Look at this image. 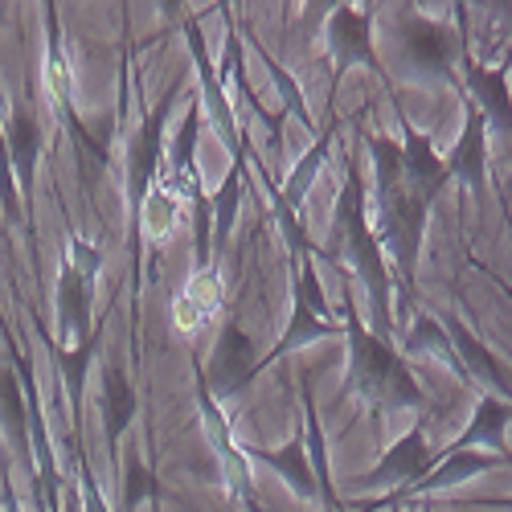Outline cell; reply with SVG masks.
<instances>
[{
	"label": "cell",
	"mask_w": 512,
	"mask_h": 512,
	"mask_svg": "<svg viewBox=\"0 0 512 512\" xmlns=\"http://www.w3.org/2000/svg\"><path fill=\"white\" fill-rule=\"evenodd\" d=\"M336 234H340V242H345L349 263L357 267L361 283L373 295L377 328L390 332V271H386V259H381V242L369 234L365 193H361V181L357 177H349L345 189H340V201H336Z\"/></svg>",
	"instance_id": "cell-1"
},
{
	"label": "cell",
	"mask_w": 512,
	"mask_h": 512,
	"mask_svg": "<svg viewBox=\"0 0 512 512\" xmlns=\"http://www.w3.org/2000/svg\"><path fill=\"white\" fill-rule=\"evenodd\" d=\"M349 349H353V390L377 406H422V390L406 361L386 345L381 336L365 328H349Z\"/></svg>",
	"instance_id": "cell-2"
},
{
	"label": "cell",
	"mask_w": 512,
	"mask_h": 512,
	"mask_svg": "<svg viewBox=\"0 0 512 512\" xmlns=\"http://www.w3.org/2000/svg\"><path fill=\"white\" fill-rule=\"evenodd\" d=\"M426 209L431 201H422L410 185H398L390 193H381V222H386V242L398 259L402 279H414V263H418V242H422V226H426Z\"/></svg>",
	"instance_id": "cell-3"
},
{
	"label": "cell",
	"mask_w": 512,
	"mask_h": 512,
	"mask_svg": "<svg viewBox=\"0 0 512 512\" xmlns=\"http://www.w3.org/2000/svg\"><path fill=\"white\" fill-rule=\"evenodd\" d=\"M467 91H472V107L484 115V123L500 136H512V95H508V70L504 66H484L472 54H459Z\"/></svg>",
	"instance_id": "cell-4"
},
{
	"label": "cell",
	"mask_w": 512,
	"mask_h": 512,
	"mask_svg": "<svg viewBox=\"0 0 512 512\" xmlns=\"http://www.w3.org/2000/svg\"><path fill=\"white\" fill-rule=\"evenodd\" d=\"M259 373V361H254V345L250 336H242L238 324H226L218 345H213V357H209V377L205 386L213 394H238L242 386H250V377Z\"/></svg>",
	"instance_id": "cell-5"
},
{
	"label": "cell",
	"mask_w": 512,
	"mask_h": 512,
	"mask_svg": "<svg viewBox=\"0 0 512 512\" xmlns=\"http://www.w3.org/2000/svg\"><path fill=\"white\" fill-rule=\"evenodd\" d=\"M402 50H406L410 66L422 70V74H451L455 58L463 54L459 50V37L447 25L422 21V17H410L402 25Z\"/></svg>",
	"instance_id": "cell-6"
},
{
	"label": "cell",
	"mask_w": 512,
	"mask_h": 512,
	"mask_svg": "<svg viewBox=\"0 0 512 512\" xmlns=\"http://www.w3.org/2000/svg\"><path fill=\"white\" fill-rule=\"evenodd\" d=\"M336 324L328 316V304H324V291H320V279L312 271V263L300 267V287H295V312H291V324H287V336L279 340V353H287L291 345H308L316 336H332Z\"/></svg>",
	"instance_id": "cell-7"
},
{
	"label": "cell",
	"mask_w": 512,
	"mask_h": 512,
	"mask_svg": "<svg viewBox=\"0 0 512 512\" xmlns=\"http://www.w3.org/2000/svg\"><path fill=\"white\" fill-rule=\"evenodd\" d=\"M447 328V340H451V349H455V361H459V373L463 377H476V381H484V386L500 398V402H512V377H508V369L500 365V357H492L480 340L467 332L463 324H455V320H447L443 324Z\"/></svg>",
	"instance_id": "cell-8"
},
{
	"label": "cell",
	"mask_w": 512,
	"mask_h": 512,
	"mask_svg": "<svg viewBox=\"0 0 512 512\" xmlns=\"http://www.w3.org/2000/svg\"><path fill=\"white\" fill-rule=\"evenodd\" d=\"M164 119H168V99L148 111L140 136L132 140V152H127V193H132L136 205L148 197V185H152V177H156L160 148H164Z\"/></svg>",
	"instance_id": "cell-9"
},
{
	"label": "cell",
	"mask_w": 512,
	"mask_h": 512,
	"mask_svg": "<svg viewBox=\"0 0 512 512\" xmlns=\"http://www.w3.org/2000/svg\"><path fill=\"white\" fill-rule=\"evenodd\" d=\"M328 50L336 58V70L349 66H377L373 37H369V13H357L353 5H340L328 17Z\"/></svg>",
	"instance_id": "cell-10"
},
{
	"label": "cell",
	"mask_w": 512,
	"mask_h": 512,
	"mask_svg": "<svg viewBox=\"0 0 512 512\" xmlns=\"http://www.w3.org/2000/svg\"><path fill=\"white\" fill-rule=\"evenodd\" d=\"M447 164V177L472 185L476 193H484V177H488V123L476 107H467V123H463V136L455 140Z\"/></svg>",
	"instance_id": "cell-11"
},
{
	"label": "cell",
	"mask_w": 512,
	"mask_h": 512,
	"mask_svg": "<svg viewBox=\"0 0 512 512\" xmlns=\"http://www.w3.org/2000/svg\"><path fill=\"white\" fill-rule=\"evenodd\" d=\"M431 467H435V459H431V447H426V431L414 426V431H406L386 451V459L377 463V472L369 476V484H406V488H414L426 472H431Z\"/></svg>",
	"instance_id": "cell-12"
},
{
	"label": "cell",
	"mask_w": 512,
	"mask_h": 512,
	"mask_svg": "<svg viewBox=\"0 0 512 512\" xmlns=\"http://www.w3.org/2000/svg\"><path fill=\"white\" fill-rule=\"evenodd\" d=\"M402 168H406V185L422 197V201H435L447 189V164L439 160V152L431 148L418 127L406 123V140H402Z\"/></svg>",
	"instance_id": "cell-13"
},
{
	"label": "cell",
	"mask_w": 512,
	"mask_h": 512,
	"mask_svg": "<svg viewBox=\"0 0 512 512\" xmlns=\"http://www.w3.org/2000/svg\"><path fill=\"white\" fill-rule=\"evenodd\" d=\"M508 463V455H492V451H447L443 463H435L410 492H439V488H451V484H463V480H476L492 467Z\"/></svg>",
	"instance_id": "cell-14"
},
{
	"label": "cell",
	"mask_w": 512,
	"mask_h": 512,
	"mask_svg": "<svg viewBox=\"0 0 512 512\" xmlns=\"http://www.w3.org/2000/svg\"><path fill=\"white\" fill-rule=\"evenodd\" d=\"M58 316L62 332L87 340V320H91V271L87 267H66L58 279Z\"/></svg>",
	"instance_id": "cell-15"
},
{
	"label": "cell",
	"mask_w": 512,
	"mask_h": 512,
	"mask_svg": "<svg viewBox=\"0 0 512 512\" xmlns=\"http://www.w3.org/2000/svg\"><path fill=\"white\" fill-rule=\"evenodd\" d=\"M508 418H512V406L488 394V398L476 406L472 426H467L463 439H459L451 451H476V447H488L492 455H504V426H508Z\"/></svg>",
	"instance_id": "cell-16"
},
{
	"label": "cell",
	"mask_w": 512,
	"mask_h": 512,
	"mask_svg": "<svg viewBox=\"0 0 512 512\" xmlns=\"http://www.w3.org/2000/svg\"><path fill=\"white\" fill-rule=\"evenodd\" d=\"M103 418H107V439L119 443L123 431L136 418V390L132 381L123 377V369H103Z\"/></svg>",
	"instance_id": "cell-17"
},
{
	"label": "cell",
	"mask_w": 512,
	"mask_h": 512,
	"mask_svg": "<svg viewBox=\"0 0 512 512\" xmlns=\"http://www.w3.org/2000/svg\"><path fill=\"white\" fill-rule=\"evenodd\" d=\"M250 455H254V459H263V463H271L275 472H279L295 492H300V496H316V492H320L316 467H308L300 443H287V447H279V451H250Z\"/></svg>",
	"instance_id": "cell-18"
},
{
	"label": "cell",
	"mask_w": 512,
	"mask_h": 512,
	"mask_svg": "<svg viewBox=\"0 0 512 512\" xmlns=\"http://www.w3.org/2000/svg\"><path fill=\"white\" fill-rule=\"evenodd\" d=\"M37 156H41L37 119H33L29 107H17V111H13V123H9V160L17 164V177H21V181H33Z\"/></svg>",
	"instance_id": "cell-19"
},
{
	"label": "cell",
	"mask_w": 512,
	"mask_h": 512,
	"mask_svg": "<svg viewBox=\"0 0 512 512\" xmlns=\"http://www.w3.org/2000/svg\"><path fill=\"white\" fill-rule=\"evenodd\" d=\"M0 418H5L9 435L17 443H25V431H29V410H25V394H21V381L17 373H0Z\"/></svg>",
	"instance_id": "cell-20"
},
{
	"label": "cell",
	"mask_w": 512,
	"mask_h": 512,
	"mask_svg": "<svg viewBox=\"0 0 512 512\" xmlns=\"http://www.w3.org/2000/svg\"><path fill=\"white\" fill-rule=\"evenodd\" d=\"M152 496H160L156 476L148 472L140 459H127V476H123V500H127V508H136V504H144Z\"/></svg>",
	"instance_id": "cell-21"
},
{
	"label": "cell",
	"mask_w": 512,
	"mask_h": 512,
	"mask_svg": "<svg viewBox=\"0 0 512 512\" xmlns=\"http://www.w3.org/2000/svg\"><path fill=\"white\" fill-rule=\"evenodd\" d=\"M197 111H189L185 115V127H181V136H177V152H173V164H177V173H181V181H189V173H193V136H197Z\"/></svg>",
	"instance_id": "cell-22"
},
{
	"label": "cell",
	"mask_w": 512,
	"mask_h": 512,
	"mask_svg": "<svg viewBox=\"0 0 512 512\" xmlns=\"http://www.w3.org/2000/svg\"><path fill=\"white\" fill-rule=\"evenodd\" d=\"M91 349H95V340L87 336L78 345V353H70L66 361H62V369H66V377H70V390L74 394H82V377H87V365H91Z\"/></svg>",
	"instance_id": "cell-23"
},
{
	"label": "cell",
	"mask_w": 512,
	"mask_h": 512,
	"mask_svg": "<svg viewBox=\"0 0 512 512\" xmlns=\"http://www.w3.org/2000/svg\"><path fill=\"white\" fill-rule=\"evenodd\" d=\"M234 201H238V177H230V181L222 185V197H218V226H213V238H209V242L226 238V226H230V218H234Z\"/></svg>",
	"instance_id": "cell-24"
},
{
	"label": "cell",
	"mask_w": 512,
	"mask_h": 512,
	"mask_svg": "<svg viewBox=\"0 0 512 512\" xmlns=\"http://www.w3.org/2000/svg\"><path fill=\"white\" fill-rule=\"evenodd\" d=\"M87 512H107V508H103V500H99V496H95V492H91V496H87Z\"/></svg>",
	"instance_id": "cell-25"
},
{
	"label": "cell",
	"mask_w": 512,
	"mask_h": 512,
	"mask_svg": "<svg viewBox=\"0 0 512 512\" xmlns=\"http://www.w3.org/2000/svg\"><path fill=\"white\" fill-rule=\"evenodd\" d=\"M496 504H500V508H512V500H496Z\"/></svg>",
	"instance_id": "cell-26"
}]
</instances>
